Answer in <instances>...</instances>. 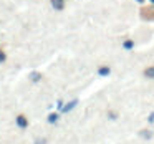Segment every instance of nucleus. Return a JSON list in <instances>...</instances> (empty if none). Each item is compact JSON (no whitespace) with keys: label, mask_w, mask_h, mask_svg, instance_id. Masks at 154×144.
I'll return each mask as SVG.
<instances>
[{"label":"nucleus","mask_w":154,"mask_h":144,"mask_svg":"<svg viewBox=\"0 0 154 144\" xmlns=\"http://www.w3.org/2000/svg\"><path fill=\"white\" fill-rule=\"evenodd\" d=\"M109 73H111V68L109 66H101L100 70H98V75H100V76H108Z\"/></svg>","instance_id":"nucleus-5"},{"label":"nucleus","mask_w":154,"mask_h":144,"mask_svg":"<svg viewBox=\"0 0 154 144\" xmlns=\"http://www.w3.org/2000/svg\"><path fill=\"white\" fill-rule=\"evenodd\" d=\"M147 123H154V113L149 114V118H147Z\"/></svg>","instance_id":"nucleus-13"},{"label":"nucleus","mask_w":154,"mask_h":144,"mask_svg":"<svg viewBox=\"0 0 154 144\" xmlns=\"http://www.w3.org/2000/svg\"><path fill=\"white\" fill-rule=\"evenodd\" d=\"M15 123H17V126L20 127V129H27L28 127V119L25 114H18L17 118H15Z\"/></svg>","instance_id":"nucleus-1"},{"label":"nucleus","mask_w":154,"mask_h":144,"mask_svg":"<svg viewBox=\"0 0 154 144\" xmlns=\"http://www.w3.org/2000/svg\"><path fill=\"white\" fill-rule=\"evenodd\" d=\"M63 104H65V103H63V101H58V103H57V106H58V111H60V109H61V108H63Z\"/></svg>","instance_id":"nucleus-14"},{"label":"nucleus","mask_w":154,"mask_h":144,"mask_svg":"<svg viewBox=\"0 0 154 144\" xmlns=\"http://www.w3.org/2000/svg\"><path fill=\"white\" fill-rule=\"evenodd\" d=\"M51 5H53L55 10H63V7H65L63 0H51Z\"/></svg>","instance_id":"nucleus-4"},{"label":"nucleus","mask_w":154,"mask_h":144,"mask_svg":"<svg viewBox=\"0 0 154 144\" xmlns=\"http://www.w3.org/2000/svg\"><path fill=\"white\" fill-rule=\"evenodd\" d=\"M136 2H139V4H143V2H144V0H136Z\"/></svg>","instance_id":"nucleus-15"},{"label":"nucleus","mask_w":154,"mask_h":144,"mask_svg":"<svg viewBox=\"0 0 154 144\" xmlns=\"http://www.w3.org/2000/svg\"><path fill=\"white\" fill-rule=\"evenodd\" d=\"M30 80L37 83V81H40V80H42V75L38 73V71H32V73H30Z\"/></svg>","instance_id":"nucleus-7"},{"label":"nucleus","mask_w":154,"mask_h":144,"mask_svg":"<svg viewBox=\"0 0 154 144\" xmlns=\"http://www.w3.org/2000/svg\"><path fill=\"white\" fill-rule=\"evenodd\" d=\"M5 60H7V55H5L4 50H0V63H4Z\"/></svg>","instance_id":"nucleus-10"},{"label":"nucleus","mask_w":154,"mask_h":144,"mask_svg":"<svg viewBox=\"0 0 154 144\" xmlns=\"http://www.w3.org/2000/svg\"><path fill=\"white\" fill-rule=\"evenodd\" d=\"M133 47H134V41H133V40H126V41L123 43V48H124V50H131Z\"/></svg>","instance_id":"nucleus-9"},{"label":"nucleus","mask_w":154,"mask_h":144,"mask_svg":"<svg viewBox=\"0 0 154 144\" xmlns=\"http://www.w3.org/2000/svg\"><path fill=\"white\" fill-rule=\"evenodd\" d=\"M35 144H47V139L45 137H38V139H35Z\"/></svg>","instance_id":"nucleus-12"},{"label":"nucleus","mask_w":154,"mask_h":144,"mask_svg":"<svg viewBox=\"0 0 154 144\" xmlns=\"http://www.w3.org/2000/svg\"><path fill=\"white\" fill-rule=\"evenodd\" d=\"M151 2H154V0H151Z\"/></svg>","instance_id":"nucleus-16"},{"label":"nucleus","mask_w":154,"mask_h":144,"mask_svg":"<svg viewBox=\"0 0 154 144\" xmlns=\"http://www.w3.org/2000/svg\"><path fill=\"white\" fill-rule=\"evenodd\" d=\"M108 118H109V119H116V118H118V113H113V111H108Z\"/></svg>","instance_id":"nucleus-11"},{"label":"nucleus","mask_w":154,"mask_h":144,"mask_svg":"<svg viewBox=\"0 0 154 144\" xmlns=\"http://www.w3.org/2000/svg\"><path fill=\"white\" fill-rule=\"evenodd\" d=\"M141 137H144V139H151L152 137V131L151 129H141Z\"/></svg>","instance_id":"nucleus-6"},{"label":"nucleus","mask_w":154,"mask_h":144,"mask_svg":"<svg viewBox=\"0 0 154 144\" xmlns=\"http://www.w3.org/2000/svg\"><path fill=\"white\" fill-rule=\"evenodd\" d=\"M144 76L146 78H154V66H149L144 70Z\"/></svg>","instance_id":"nucleus-8"},{"label":"nucleus","mask_w":154,"mask_h":144,"mask_svg":"<svg viewBox=\"0 0 154 144\" xmlns=\"http://www.w3.org/2000/svg\"><path fill=\"white\" fill-rule=\"evenodd\" d=\"M75 106H76V100H75V101H70V103H66V104H63V108L60 109V113H70V111L73 109Z\"/></svg>","instance_id":"nucleus-2"},{"label":"nucleus","mask_w":154,"mask_h":144,"mask_svg":"<svg viewBox=\"0 0 154 144\" xmlns=\"http://www.w3.org/2000/svg\"><path fill=\"white\" fill-rule=\"evenodd\" d=\"M58 119H60V113H50V114H48V118H47L48 124H57Z\"/></svg>","instance_id":"nucleus-3"}]
</instances>
